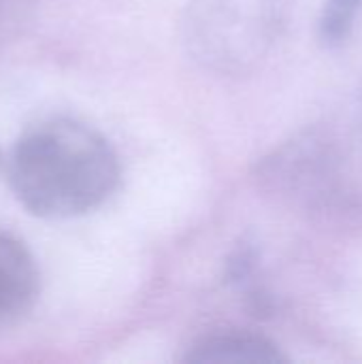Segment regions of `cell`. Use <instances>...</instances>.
Masks as SVG:
<instances>
[{
  "label": "cell",
  "instance_id": "6da1fadb",
  "mask_svg": "<svg viewBox=\"0 0 362 364\" xmlns=\"http://www.w3.org/2000/svg\"><path fill=\"white\" fill-rule=\"evenodd\" d=\"M0 175L26 211L64 220L98 209L115 192L119 160L92 126L47 117L0 149Z\"/></svg>",
  "mask_w": 362,
  "mask_h": 364
},
{
  "label": "cell",
  "instance_id": "7a4b0ae2",
  "mask_svg": "<svg viewBox=\"0 0 362 364\" xmlns=\"http://www.w3.org/2000/svg\"><path fill=\"white\" fill-rule=\"evenodd\" d=\"M254 179L316 222L362 226V126H307L260 158Z\"/></svg>",
  "mask_w": 362,
  "mask_h": 364
},
{
  "label": "cell",
  "instance_id": "3957f363",
  "mask_svg": "<svg viewBox=\"0 0 362 364\" xmlns=\"http://www.w3.org/2000/svg\"><path fill=\"white\" fill-rule=\"evenodd\" d=\"M294 0H190L183 43L220 75L252 73L282 36Z\"/></svg>",
  "mask_w": 362,
  "mask_h": 364
},
{
  "label": "cell",
  "instance_id": "277c9868",
  "mask_svg": "<svg viewBox=\"0 0 362 364\" xmlns=\"http://www.w3.org/2000/svg\"><path fill=\"white\" fill-rule=\"evenodd\" d=\"M38 294L41 273L32 252L17 235L0 230V331L19 324Z\"/></svg>",
  "mask_w": 362,
  "mask_h": 364
},
{
  "label": "cell",
  "instance_id": "5b68a950",
  "mask_svg": "<svg viewBox=\"0 0 362 364\" xmlns=\"http://www.w3.org/2000/svg\"><path fill=\"white\" fill-rule=\"evenodd\" d=\"M190 364H282L288 356L277 343L254 333H213L192 343L183 356Z\"/></svg>",
  "mask_w": 362,
  "mask_h": 364
},
{
  "label": "cell",
  "instance_id": "8992f818",
  "mask_svg": "<svg viewBox=\"0 0 362 364\" xmlns=\"http://www.w3.org/2000/svg\"><path fill=\"white\" fill-rule=\"evenodd\" d=\"M361 9L362 0H326L318 21L320 41L326 47L344 45L354 30V21Z\"/></svg>",
  "mask_w": 362,
  "mask_h": 364
},
{
  "label": "cell",
  "instance_id": "52a82bcc",
  "mask_svg": "<svg viewBox=\"0 0 362 364\" xmlns=\"http://www.w3.org/2000/svg\"><path fill=\"white\" fill-rule=\"evenodd\" d=\"M38 0H0V53L28 28Z\"/></svg>",
  "mask_w": 362,
  "mask_h": 364
},
{
  "label": "cell",
  "instance_id": "ba28073f",
  "mask_svg": "<svg viewBox=\"0 0 362 364\" xmlns=\"http://www.w3.org/2000/svg\"><path fill=\"white\" fill-rule=\"evenodd\" d=\"M258 254L252 247V243H241L226 262V282L235 284L239 288L252 286V277L256 273Z\"/></svg>",
  "mask_w": 362,
  "mask_h": 364
}]
</instances>
